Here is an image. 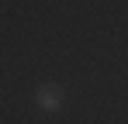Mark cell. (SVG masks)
<instances>
[{
	"label": "cell",
	"mask_w": 128,
	"mask_h": 124,
	"mask_svg": "<svg viewBox=\"0 0 128 124\" xmlns=\"http://www.w3.org/2000/svg\"><path fill=\"white\" fill-rule=\"evenodd\" d=\"M66 103V90L59 83H42L38 90H35V107L42 110V114H59Z\"/></svg>",
	"instance_id": "6da1fadb"
}]
</instances>
